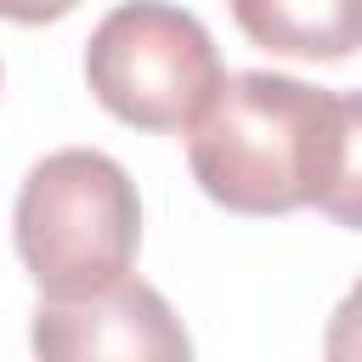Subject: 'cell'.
<instances>
[{
	"mask_svg": "<svg viewBox=\"0 0 362 362\" xmlns=\"http://www.w3.org/2000/svg\"><path fill=\"white\" fill-rule=\"evenodd\" d=\"M334 141V90L294 74H226L187 130L192 181L232 215H288L317 198Z\"/></svg>",
	"mask_w": 362,
	"mask_h": 362,
	"instance_id": "cell-1",
	"label": "cell"
},
{
	"mask_svg": "<svg viewBox=\"0 0 362 362\" xmlns=\"http://www.w3.org/2000/svg\"><path fill=\"white\" fill-rule=\"evenodd\" d=\"M322 362H362V277L351 283V294L334 305L328 334H322Z\"/></svg>",
	"mask_w": 362,
	"mask_h": 362,
	"instance_id": "cell-7",
	"label": "cell"
},
{
	"mask_svg": "<svg viewBox=\"0 0 362 362\" xmlns=\"http://www.w3.org/2000/svg\"><path fill=\"white\" fill-rule=\"evenodd\" d=\"M79 0H0V17L6 23H57L68 17Z\"/></svg>",
	"mask_w": 362,
	"mask_h": 362,
	"instance_id": "cell-8",
	"label": "cell"
},
{
	"mask_svg": "<svg viewBox=\"0 0 362 362\" xmlns=\"http://www.w3.org/2000/svg\"><path fill=\"white\" fill-rule=\"evenodd\" d=\"M232 17L272 57L345 62L362 51V0H232Z\"/></svg>",
	"mask_w": 362,
	"mask_h": 362,
	"instance_id": "cell-5",
	"label": "cell"
},
{
	"mask_svg": "<svg viewBox=\"0 0 362 362\" xmlns=\"http://www.w3.org/2000/svg\"><path fill=\"white\" fill-rule=\"evenodd\" d=\"M17 260L45 300H85L130 277L141 243V198L119 158L96 147L45 153L11 209Z\"/></svg>",
	"mask_w": 362,
	"mask_h": 362,
	"instance_id": "cell-2",
	"label": "cell"
},
{
	"mask_svg": "<svg viewBox=\"0 0 362 362\" xmlns=\"http://www.w3.org/2000/svg\"><path fill=\"white\" fill-rule=\"evenodd\" d=\"M28 339L34 362H192L175 305L141 277L85 300H40Z\"/></svg>",
	"mask_w": 362,
	"mask_h": 362,
	"instance_id": "cell-4",
	"label": "cell"
},
{
	"mask_svg": "<svg viewBox=\"0 0 362 362\" xmlns=\"http://www.w3.org/2000/svg\"><path fill=\"white\" fill-rule=\"evenodd\" d=\"M328 221L362 232V90L334 96V141H328V170L311 198Z\"/></svg>",
	"mask_w": 362,
	"mask_h": 362,
	"instance_id": "cell-6",
	"label": "cell"
},
{
	"mask_svg": "<svg viewBox=\"0 0 362 362\" xmlns=\"http://www.w3.org/2000/svg\"><path fill=\"white\" fill-rule=\"evenodd\" d=\"M85 79L96 102L124 119L130 130H192L209 102L226 85L221 51L209 28L170 0H124L113 6L90 45H85Z\"/></svg>",
	"mask_w": 362,
	"mask_h": 362,
	"instance_id": "cell-3",
	"label": "cell"
}]
</instances>
